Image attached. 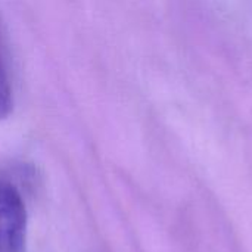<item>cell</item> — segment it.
Returning <instances> with one entry per match:
<instances>
[{"label":"cell","mask_w":252,"mask_h":252,"mask_svg":"<svg viewBox=\"0 0 252 252\" xmlns=\"http://www.w3.org/2000/svg\"><path fill=\"white\" fill-rule=\"evenodd\" d=\"M28 214L19 190L0 180V252H24Z\"/></svg>","instance_id":"6da1fadb"},{"label":"cell","mask_w":252,"mask_h":252,"mask_svg":"<svg viewBox=\"0 0 252 252\" xmlns=\"http://www.w3.org/2000/svg\"><path fill=\"white\" fill-rule=\"evenodd\" d=\"M12 108H13V99H12L10 80L0 50V121L6 120L10 115Z\"/></svg>","instance_id":"7a4b0ae2"}]
</instances>
